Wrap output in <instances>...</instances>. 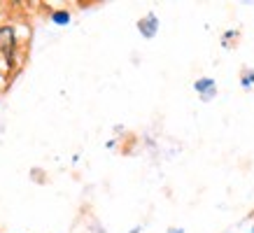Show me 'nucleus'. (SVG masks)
<instances>
[{"label":"nucleus","mask_w":254,"mask_h":233,"mask_svg":"<svg viewBox=\"0 0 254 233\" xmlns=\"http://www.w3.org/2000/svg\"><path fill=\"white\" fill-rule=\"evenodd\" d=\"M252 233H254V226H252Z\"/></svg>","instance_id":"nucleus-7"},{"label":"nucleus","mask_w":254,"mask_h":233,"mask_svg":"<svg viewBox=\"0 0 254 233\" xmlns=\"http://www.w3.org/2000/svg\"><path fill=\"white\" fill-rule=\"evenodd\" d=\"M138 31H140V35L142 38H147V40H152L159 33V19H156V14H145L142 19L138 21Z\"/></svg>","instance_id":"nucleus-1"},{"label":"nucleus","mask_w":254,"mask_h":233,"mask_svg":"<svg viewBox=\"0 0 254 233\" xmlns=\"http://www.w3.org/2000/svg\"><path fill=\"white\" fill-rule=\"evenodd\" d=\"M168 233H185L182 229H168Z\"/></svg>","instance_id":"nucleus-5"},{"label":"nucleus","mask_w":254,"mask_h":233,"mask_svg":"<svg viewBox=\"0 0 254 233\" xmlns=\"http://www.w3.org/2000/svg\"><path fill=\"white\" fill-rule=\"evenodd\" d=\"M70 12L68 9H56V12H52V21L56 23V26H68L70 23Z\"/></svg>","instance_id":"nucleus-3"},{"label":"nucleus","mask_w":254,"mask_h":233,"mask_svg":"<svg viewBox=\"0 0 254 233\" xmlns=\"http://www.w3.org/2000/svg\"><path fill=\"white\" fill-rule=\"evenodd\" d=\"M193 89L200 93V98H203V101H210V98L217 93L215 79H210V77H203V79H198V82H193Z\"/></svg>","instance_id":"nucleus-2"},{"label":"nucleus","mask_w":254,"mask_h":233,"mask_svg":"<svg viewBox=\"0 0 254 233\" xmlns=\"http://www.w3.org/2000/svg\"><path fill=\"white\" fill-rule=\"evenodd\" d=\"M240 84H243V89H252L254 86V70H245V72H243Z\"/></svg>","instance_id":"nucleus-4"},{"label":"nucleus","mask_w":254,"mask_h":233,"mask_svg":"<svg viewBox=\"0 0 254 233\" xmlns=\"http://www.w3.org/2000/svg\"><path fill=\"white\" fill-rule=\"evenodd\" d=\"M140 231H142V229H140V226H135V229H133L131 233H140Z\"/></svg>","instance_id":"nucleus-6"}]
</instances>
